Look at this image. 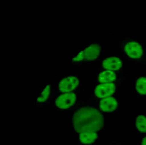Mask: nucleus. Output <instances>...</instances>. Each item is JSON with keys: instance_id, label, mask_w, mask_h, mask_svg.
I'll return each instance as SVG.
<instances>
[{"instance_id": "423d86ee", "label": "nucleus", "mask_w": 146, "mask_h": 145, "mask_svg": "<svg viewBox=\"0 0 146 145\" xmlns=\"http://www.w3.org/2000/svg\"><path fill=\"white\" fill-rule=\"evenodd\" d=\"M115 85L113 83L102 84L98 85L95 90V95L98 98L110 97L115 92Z\"/></svg>"}, {"instance_id": "4468645a", "label": "nucleus", "mask_w": 146, "mask_h": 145, "mask_svg": "<svg viewBox=\"0 0 146 145\" xmlns=\"http://www.w3.org/2000/svg\"><path fill=\"white\" fill-rule=\"evenodd\" d=\"M142 145H146V136L144 137L143 140Z\"/></svg>"}, {"instance_id": "9b49d317", "label": "nucleus", "mask_w": 146, "mask_h": 145, "mask_svg": "<svg viewBox=\"0 0 146 145\" xmlns=\"http://www.w3.org/2000/svg\"><path fill=\"white\" fill-rule=\"evenodd\" d=\"M135 88L137 91L140 94L146 95V77H141L137 80Z\"/></svg>"}, {"instance_id": "7ed1b4c3", "label": "nucleus", "mask_w": 146, "mask_h": 145, "mask_svg": "<svg viewBox=\"0 0 146 145\" xmlns=\"http://www.w3.org/2000/svg\"><path fill=\"white\" fill-rule=\"evenodd\" d=\"M76 100V96L74 93H66L60 96L56 99L55 105L61 109H67L74 105Z\"/></svg>"}, {"instance_id": "20e7f679", "label": "nucleus", "mask_w": 146, "mask_h": 145, "mask_svg": "<svg viewBox=\"0 0 146 145\" xmlns=\"http://www.w3.org/2000/svg\"><path fill=\"white\" fill-rule=\"evenodd\" d=\"M78 78L70 76L63 78L59 84V89L62 93H68L76 88L79 84Z\"/></svg>"}, {"instance_id": "1a4fd4ad", "label": "nucleus", "mask_w": 146, "mask_h": 145, "mask_svg": "<svg viewBox=\"0 0 146 145\" xmlns=\"http://www.w3.org/2000/svg\"><path fill=\"white\" fill-rule=\"evenodd\" d=\"M98 135L96 131L87 130L80 133L79 139L82 143L84 144H90L94 142L97 139Z\"/></svg>"}, {"instance_id": "6e6552de", "label": "nucleus", "mask_w": 146, "mask_h": 145, "mask_svg": "<svg viewBox=\"0 0 146 145\" xmlns=\"http://www.w3.org/2000/svg\"><path fill=\"white\" fill-rule=\"evenodd\" d=\"M122 63L118 57L112 56L106 59L102 62L104 68L111 71H118L122 67Z\"/></svg>"}, {"instance_id": "ddd939ff", "label": "nucleus", "mask_w": 146, "mask_h": 145, "mask_svg": "<svg viewBox=\"0 0 146 145\" xmlns=\"http://www.w3.org/2000/svg\"><path fill=\"white\" fill-rule=\"evenodd\" d=\"M50 90L51 86L50 85L48 84L45 86V88L42 90L40 95L37 98V101L40 102H43L46 101L50 94Z\"/></svg>"}, {"instance_id": "0eeeda50", "label": "nucleus", "mask_w": 146, "mask_h": 145, "mask_svg": "<svg viewBox=\"0 0 146 145\" xmlns=\"http://www.w3.org/2000/svg\"><path fill=\"white\" fill-rule=\"evenodd\" d=\"M100 106L101 110L103 111L110 112L116 110L117 107V102L113 97H106L101 101Z\"/></svg>"}, {"instance_id": "f257e3e1", "label": "nucleus", "mask_w": 146, "mask_h": 145, "mask_svg": "<svg viewBox=\"0 0 146 145\" xmlns=\"http://www.w3.org/2000/svg\"><path fill=\"white\" fill-rule=\"evenodd\" d=\"M72 122L74 129L78 133L87 130L96 132L103 127L104 119L97 109L85 107L80 108L75 113Z\"/></svg>"}, {"instance_id": "9d476101", "label": "nucleus", "mask_w": 146, "mask_h": 145, "mask_svg": "<svg viewBox=\"0 0 146 145\" xmlns=\"http://www.w3.org/2000/svg\"><path fill=\"white\" fill-rule=\"evenodd\" d=\"M116 78V75L115 73L109 70L101 72L98 76L99 82L102 84L111 83Z\"/></svg>"}, {"instance_id": "39448f33", "label": "nucleus", "mask_w": 146, "mask_h": 145, "mask_svg": "<svg viewBox=\"0 0 146 145\" xmlns=\"http://www.w3.org/2000/svg\"><path fill=\"white\" fill-rule=\"evenodd\" d=\"M124 51L128 56L135 59L141 58L143 53L141 45L135 42L127 43L125 46Z\"/></svg>"}, {"instance_id": "f8f14e48", "label": "nucleus", "mask_w": 146, "mask_h": 145, "mask_svg": "<svg viewBox=\"0 0 146 145\" xmlns=\"http://www.w3.org/2000/svg\"><path fill=\"white\" fill-rule=\"evenodd\" d=\"M136 125L137 129L141 132H146V117L140 115L136 119Z\"/></svg>"}, {"instance_id": "f03ea898", "label": "nucleus", "mask_w": 146, "mask_h": 145, "mask_svg": "<svg viewBox=\"0 0 146 145\" xmlns=\"http://www.w3.org/2000/svg\"><path fill=\"white\" fill-rule=\"evenodd\" d=\"M101 51V47L98 44H92L77 54L72 59L75 62L91 61L98 58Z\"/></svg>"}]
</instances>
